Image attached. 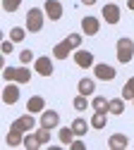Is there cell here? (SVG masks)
I'll list each match as a JSON object with an SVG mask.
<instances>
[{"instance_id":"6da1fadb","label":"cell","mask_w":134,"mask_h":150,"mask_svg":"<svg viewBox=\"0 0 134 150\" xmlns=\"http://www.w3.org/2000/svg\"><path fill=\"white\" fill-rule=\"evenodd\" d=\"M115 52H118V62H122V64L132 62V57H134V41H132V38H127V36L118 38Z\"/></svg>"},{"instance_id":"603a6c76","label":"cell","mask_w":134,"mask_h":150,"mask_svg":"<svg viewBox=\"0 0 134 150\" xmlns=\"http://www.w3.org/2000/svg\"><path fill=\"white\" fill-rule=\"evenodd\" d=\"M17 83H29L31 81V71H29V67L24 64V67H17V79H14Z\"/></svg>"},{"instance_id":"d6986e66","label":"cell","mask_w":134,"mask_h":150,"mask_svg":"<svg viewBox=\"0 0 134 150\" xmlns=\"http://www.w3.org/2000/svg\"><path fill=\"white\" fill-rule=\"evenodd\" d=\"M108 112L110 115H125V98H113L108 105Z\"/></svg>"},{"instance_id":"44dd1931","label":"cell","mask_w":134,"mask_h":150,"mask_svg":"<svg viewBox=\"0 0 134 150\" xmlns=\"http://www.w3.org/2000/svg\"><path fill=\"white\" fill-rule=\"evenodd\" d=\"M24 148L27 150H36V148H41V141H38V136L36 134H24Z\"/></svg>"},{"instance_id":"e575fe53","label":"cell","mask_w":134,"mask_h":150,"mask_svg":"<svg viewBox=\"0 0 134 150\" xmlns=\"http://www.w3.org/2000/svg\"><path fill=\"white\" fill-rule=\"evenodd\" d=\"M84 5H96V0H82Z\"/></svg>"},{"instance_id":"4316f807","label":"cell","mask_w":134,"mask_h":150,"mask_svg":"<svg viewBox=\"0 0 134 150\" xmlns=\"http://www.w3.org/2000/svg\"><path fill=\"white\" fill-rule=\"evenodd\" d=\"M65 41L70 43V48H72V50H79V45H82V33H70Z\"/></svg>"},{"instance_id":"ffe728a7","label":"cell","mask_w":134,"mask_h":150,"mask_svg":"<svg viewBox=\"0 0 134 150\" xmlns=\"http://www.w3.org/2000/svg\"><path fill=\"white\" fill-rule=\"evenodd\" d=\"M108 105H110V100H105V98H101V96H96V98L91 100L93 112H108ZM108 115H110V112H108Z\"/></svg>"},{"instance_id":"9c48e42d","label":"cell","mask_w":134,"mask_h":150,"mask_svg":"<svg viewBox=\"0 0 134 150\" xmlns=\"http://www.w3.org/2000/svg\"><path fill=\"white\" fill-rule=\"evenodd\" d=\"M57 124H60V115H57L55 110H43V112H41V126L55 129Z\"/></svg>"},{"instance_id":"4dcf8cb0","label":"cell","mask_w":134,"mask_h":150,"mask_svg":"<svg viewBox=\"0 0 134 150\" xmlns=\"http://www.w3.org/2000/svg\"><path fill=\"white\" fill-rule=\"evenodd\" d=\"M34 57H36V55H34V52H31L29 48H27V50H22V52H19V62H22V64H29V62H31Z\"/></svg>"},{"instance_id":"e0dca14e","label":"cell","mask_w":134,"mask_h":150,"mask_svg":"<svg viewBox=\"0 0 134 150\" xmlns=\"http://www.w3.org/2000/svg\"><path fill=\"white\" fill-rule=\"evenodd\" d=\"M91 129H105V124H108V112H93V117H91Z\"/></svg>"},{"instance_id":"7a4b0ae2","label":"cell","mask_w":134,"mask_h":150,"mask_svg":"<svg viewBox=\"0 0 134 150\" xmlns=\"http://www.w3.org/2000/svg\"><path fill=\"white\" fill-rule=\"evenodd\" d=\"M43 14H46V12H43L41 7H31V10L27 12V26H24V29H27L29 33H38V31L43 29Z\"/></svg>"},{"instance_id":"4fadbf2b","label":"cell","mask_w":134,"mask_h":150,"mask_svg":"<svg viewBox=\"0 0 134 150\" xmlns=\"http://www.w3.org/2000/svg\"><path fill=\"white\" fill-rule=\"evenodd\" d=\"M129 145V138L125 136V134H113L110 138H108V148L110 150H125Z\"/></svg>"},{"instance_id":"d6a6232c","label":"cell","mask_w":134,"mask_h":150,"mask_svg":"<svg viewBox=\"0 0 134 150\" xmlns=\"http://www.w3.org/2000/svg\"><path fill=\"white\" fill-rule=\"evenodd\" d=\"M14 48V41H3V45H0V50H3V55H10Z\"/></svg>"},{"instance_id":"484cf974","label":"cell","mask_w":134,"mask_h":150,"mask_svg":"<svg viewBox=\"0 0 134 150\" xmlns=\"http://www.w3.org/2000/svg\"><path fill=\"white\" fill-rule=\"evenodd\" d=\"M72 105H74V110H77V112H84V110L89 107V100H86V96H82V93H79V96L74 98V103H72Z\"/></svg>"},{"instance_id":"5bb4252c","label":"cell","mask_w":134,"mask_h":150,"mask_svg":"<svg viewBox=\"0 0 134 150\" xmlns=\"http://www.w3.org/2000/svg\"><path fill=\"white\" fill-rule=\"evenodd\" d=\"M46 110V100L43 96H31L29 103H27V112H31V115H38V112Z\"/></svg>"},{"instance_id":"7402d4cb","label":"cell","mask_w":134,"mask_h":150,"mask_svg":"<svg viewBox=\"0 0 134 150\" xmlns=\"http://www.w3.org/2000/svg\"><path fill=\"white\" fill-rule=\"evenodd\" d=\"M72 141H74V131H72V124H70V126H62V129H60V143H62V145H70Z\"/></svg>"},{"instance_id":"9a60e30c","label":"cell","mask_w":134,"mask_h":150,"mask_svg":"<svg viewBox=\"0 0 134 150\" xmlns=\"http://www.w3.org/2000/svg\"><path fill=\"white\" fill-rule=\"evenodd\" d=\"M70 55H72V48H70L67 41H60V43L53 48V57H55V60H67Z\"/></svg>"},{"instance_id":"ba28073f","label":"cell","mask_w":134,"mask_h":150,"mask_svg":"<svg viewBox=\"0 0 134 150\" xmlns=\"http://www.w3.org/2000/svg\"><path fill=\"white\" fill-rule=\"evenodd\" d=\"M93 74H96V79H101V81H113L115 79V67H110V64H93Z\"/></svg>"},{"instance_id":"ac0fdd59","label":"cell","mask_w":134,"mask_h":150,"mask_svg":"<svg viewBox=\"0 0 134 150\" xmlns=\"http://www.w3.org/2000/svg\"><path fill=\"white\" fill-rule=\"evenodd\" d=\"M89 126H91V124H86V119H82V117H77V119L72 122V131H74V136H86Z\"/></svg>"},{"instance_id":"8992f818","label":"cell","mask_w":134,"mask_h":150,"mask_svg":"<svg viewBox=\"0 0 134 150\" xmlns=\"http://www.w3.org/2000/svg\"><path fill=\"white\" fill-rule=\"evenodd\" d=\"M34 67H36V71L41 74V76H53V60L48 57V55H43V57H36Z\"/></svg>"},{"instance_id":"83f0119b","label":"cell","mask_w":134,"mask_h":150,"mask_svg":"<svg viewBox=\"0 0 134 150\" xmlns=\"http://www.w3.org/2000/svg\"><path fill=\"white\" fill-rule=\"evenodd\" d=\"M36 136H38V141H41V145H48V143H50V129L41 126V129L36 131Z\"/></svg>"},{"instance_id":"8fae6325","label":"cell","mask_w":134,"mask_h":150,"mask_svg":"<svg viewBox=\"0 0 134 150\" xmlns=\"http://www.w3.org/2000/svg\"><path fill=\"white\" fill-rule=\"evenodd\" d=\"M17 100H19V88L10 81V83L3 88V103H5V105H14Z\"/></svg>"},{"instance_id":"7c38bea8","label":"cell","mask_w":134,"mask_h":150,"mask_svg":"<svg viewBox=\"0 0 134 150\" xmlns=\"http://www.w3.org/2000/svg\"><path fill=\"white\" fill-rule=\"evenodd\" d=\"M5 143L10 148H17V145H24V131H19V129H12L7 131V136H5Z\"/></svg>"},{"instance_id":"cb8c5ba5","label":"cell","mask_w":134,"mask_h":150,"mask_svg":"<svg viewBox=\"0 0 134 150\" xmlns=\"http://www.w3.org/2000/svg\"><path fill=\"white\" fill-rule=\"evenodd\" d=\"M24 36H27V29H22V26H14V29L10 31V41H14V43H22V41H24Z\"/></svg>"},{"instance_id":"277c9868","label":"cell","mask_w":134,"mask_h":150,"mask_svg":"<svg viewBox=\"0 0 134 150\" xmlns=\"http://www.w3.org/2000/svg\"><path fill=\"white\" fill-rule=\"evenodd\" d=\"M10 126H12V129H19V131H24V134H29V131H34L36 122H34L31 112H29V115H22V117H17V119H14Z\"/></svg>"},{"instance_id":"30bf717a","label":"cell","mask_w":134,"mask_h":150,"mask_svg":"<svg viewBox=\"0 0 134 150\" xmlns=\"http://www.w3.org/2000/svg\"><path fill=\"white\" fill-rule=\"evenodd\" d=\"M98 29H101V22L98 19H96V17H84V19H82V31L86 33V36H96V33H98Z\"/></svg>"},{"instance_id":"52a82bcc","label":"cell","mask_w":134,"mask_h":150,"mask_svg":"<svg viewBox=\"0 0 134 150\" xmlns=\"http://www.w3.org/2000/svg\"><path fill=\"white\" fill-rule=\"evenodd\" d=\"M74 64L77 67H82V69H89V67H93V55L89 52V50H77L74 52Z\"/></svg>"},{"instance_id":"2e32d148","label":"cell","mask_w":134,"mask_h":150,"mask_svg":"<svg viewBox=\"0 0 134 150\" xmlns=\"http://www.w3.org/2000/svg\"><path fill=\"white\" fill-rule=\"evenodd\" d=\"M77 91L82 93V96H93V91H96V81L93 79H79V83H77Z\"/></svg>"},{"instance_id":"f546056e","label":"cell","mask_w":134,"mask_h":150,"mask_svg":"<svg viewBox=\"0 0 134 150\" xmlns=\"http://www.w3.org/2000/svg\"><path fill=\"white\" fill-rule=\"evenodd\" d=\"M3 79H5L7 83L14 81V79H17V67H5V69H3Z\"/></svg>"},{"instance_id":"f1b7e54d","label":"cell","mask_w":134,"mask_h":150,"mask_svg":"<svg viewBox=\"0 0 134 150\" xmlns=\"http://www.w3.org/2000/svg\"><path fill=\"white\" fill-rule=\"evenodd\" d=\"M19 5H22V0H3V10L5 12H17Z\"/></svg>"},{"instance_id":"1f68e13d","label":"cell","mask_w":134,"mask_h":150,"mask_svg":"<svg viewBox=\"0 0 134 150\" xmlns=\"http://www.w3.org/2000/svg\"><path fill=\"white\" fill-rule=\"evenodd\" d=\"M67 148H72V150H84L86 145H84V141H82V136H79V138H74V141H72Z\"/></svg>"},{"instance_id":"d4e9b609","label":"cell","mask_w":134,"mask_h":150,"mask_svg":"<svg viewBox=\"0 0 134 150\" xmlns=\"http://www.w3.org/2000/svg\"><path fill=\"white\" fill-rule=\"evenodd\" d=\"M122 98L125 100H134V76L122 86Z\"/></svg>"},{"instance_id":"836d02e7","label":"cell","mask_w":134,"mask_h":150,"mask_svg":"<svg viewBox=\"0 0 134 150\" xmlns=\"http://www.w3.org/2000/svg\"><path fill=\"white\" fill-rule=\"evenodd\" d=\"M127 7H129V10L134 12V0H127Z\"/></svg>"},{"instance_id":"5b68a950","label":"cell","mask_w":134,"mask_h":150,"mask_svg":"<svg viewBox=\"0 0 134 150\" xmlns=\"http://www.w3.org/2000/svg\"><path fill=\"white\" fill-rule=\"evenodd\" d=\"M101 14H103V19H105L108 24H118V22H120V7L115 5V3H108V5H103Z\"/></svg>"},{"instance_id":"3957f363","label":"cell","mask_w":134,"mask_h":150,"mask_svg":"<svg viewBox=\"0 0 134 150\" xmlns=\"http://www.w3.org/2000/svg\"><path fill=\"white\" fill-rule=\"evenodd\" d=\"M43 12L50 22H57V19H62V3L60 0H46L43 3Z\"/></svg>"}]
</instances>
